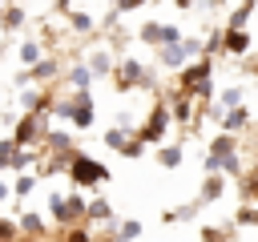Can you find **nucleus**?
<instances>
[{
  "label": "nucleus",
  "mask_w": 258,
  "mask_h": 242,
  "mask_svg": "<svg viewBox=\"0 0 258 242\" xmlns=\"http://www.w3.org/2000/svg\"><path fill=\"white\" fill-rule=\"evenodd\" d=\"M60 4H69V0H60Z\"/></svg>",
  "instance_id": "12"
},
{
  "label": "nucleus",
  "mask_w": 258,
  "mask_h": 242,
  "mask_svg": "<svg viewBox=\"0 0 258 242\" xmlns=\"http://www.w3.org/2000/svg\"><path fill=\"white\" fill-rule=\"evenodd\" d=\"M73 28L89 32V28H93V16H89V12H73Z\"/></svg>",
  "instance_id": "5"
},
{
  "label": "nucleus",
  "mask_w": 258,
  "mask_h": 242,
  "mask_svg": "<svg viewBox=\"0 0 258 242\" xmlns=\"http://www.w3.org/2000/svg\"><path fill=\"white\" fill-rule=\"evenodd\" d=\"M242 121H246V109H242V113H230V117H226V129H238Z\"/></svg>",
  "instance_id": "7"
},
{
  "label": "nucleus",
  "mask_w": 258,
  "mask_h": 242,
  "mask_svg": "<svg viewBox=\"0 0 258 242\" xmlns=\"http://www.w3.org/2000/svg\"><path fill=\"white\" fill-rule=\"evenodd\" d=\"M105 69H109V60H105V56L97 52V56H93V73H105Z\"/></svg>",
  "instance_id": "9"
},
{
  "label": "nucleus",
  "mask_w": 258,
  "mask_h": 242,
  "mask_svg": "<svg viewBox=\"0 0 258 242\" xmlns=\"http://www.w3.org/2000/svg\"><path fill=\"white\" fill-rule=\"evenodd\" d=\"M73 81L85 89V85H89V69H73Z\"/></svg>",
  "instance_id": "8"
},
{
  "label": "nucleus",
  "mask_w": 258,
  "mask_h": 242,
  "mask_svg": "<svg viewBox=\"0 0 258 242\" xmlns=\"http://www.w3.org/2000/svg\"><path fill=\"white\" fill-rule=\"evenodd\" d=\"M226 48H230V52H246V48H250V36H246L242 28H230V32H226Z\"/></svg>",
  "instance_id": "2"
},
{
  "label": "nucleus",
  "mask_w": 258,
  "mask_h": 242,
  "mask_svg": "<svg viewBox=\"0 0 258 242\" xmlns=\"http://www.w3.org/2000/svg\"><path fill=\"white\" fill-rule=\"evenodd\" d=\"M36 56H40L36 44H24V48H20V60H24V65H36Z\"/></svg>",
  "instance_id": "6"
},
{
  "label": "nucleus",
  "mask_w": 258,
  "mask_h": 242,
  "mask_svg": "<svg viewBox=\"0 0 258 242\" xmlns=\"http://www.w3.org/2000/svg\"><path fill=\"white\" fill-rule=\"evenodd\" d=\"M206 77H210V56H206V60H198L194 69H185V73H181V85H185V89H194V85H198V81H206Z\"/></svg>",
  "instance_id": "1"
},
{
  "label": "nucleus",
  "mask_w": 258,
  "mask_h": 242,
  "mask_svg": "<svg viewBox=\"0 0 258 242\" xmlns=\"http://www.w3.org/2000/svg\"><path fill=\"white\" fill-rule=\"evenodd\" d=\"M20 20H24L20 8H8V12H4V28H20Z\"/></svg>",
  "instance_id": "4"
},
{
  "label": "nucleus",
  "mask_w": 258,
  "mask_h": 242,
  "mask_svg": "<svg viewBox=\"0 0 258 242\" xmlns=\"http://www.w3.org/2000/svg\"><path fill=\"white\" fill-rule=\"evenodd\" d=\"M73 173H77V177H89V182H101V177H105V169H101V165H93V161H77V165H73Z\"/></svg>",
  "instance_id": "3"
},
{
  "label": "nucleus",
  "mask_w": 258,
  "mask_h": 242,
  "mask_svg": "<svg viewBox=\"0 0 258 242\" xmlns=\"http://www.w3.org/2000/svg\"><path fill=\"white\" fill-rule=\"evenodd\" d=\"M0 28H4V16H0Z\"/></svg>",
  "instance_id": "11"
},
{
  "label": "nucleus",
  "mask_w": 258,
  "mask_h": 242,
  "mask_svg": "<svg viewBox=\"0 0 258 242\" xmlns=\"http://www.w3.org/2000/svg\"><path fill=\"white\" fill-rule=\"evenodd\" d=\"M173 4H181V8H185V4H189V0H173Z\"/></svg>",
  "instance_id": "10"
}]
</instances>
